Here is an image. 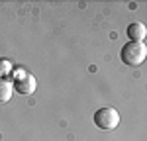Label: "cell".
<instances>
[{
    "label": "cell",
    "instance_id": "277c9868",
    "mask_svg": "<svg viewBox=\"0 0 147 141\" xmlns=\"http://www.w3.org/2000/svg\"><path fill=\"white\" fill-rule=\"evenodd\" d=\"M145 34H147V30H145V26H143L141 22H134V23L127 26L129 41H143V39H145Z\"/></svg>",
    "mask_w": 147,
    "mask_h": 141
},
{
    "label": "cell",
    "instance_id": "3957f363",
    "mask_svg": "<svg viewBox=\"0 0 147 141\" xmlns=\"http://www.w3.org/2000/svg\"><path fill=\"white\" fill-rule=\"evenodd\" d=\"M14 88H16L20 94H34L35 88H37V81H35L34 75L26 73L22 79H18V81L14 82Z\"/></svg>",
    "mask_w": 147,
    "mask_h": 141
},
{
    "label": "cell",
    "instance_id": "5b68a950",
    "mask_svg": "<svg viewBox=\"0 0 147 141\" xmlns=\"http://www.w3.org/2000/svg\"><path fill=\"white\" fill-rule=\"evenodd\" d=\"M12 94H14V84L6 79H0V104L10 102Z\"/></svg>",
    "mask_w": 147,
    "mask_h": 141
},
{
    "label": "cell",
    "instance_id": "6da1fadb",
    "mask_svg": "<svg viewBox=\"0 0 147 141\" xmlns=\"http://www.w3.org/2000/svg\"><path fill=\"white\" fill-rule=\"evenodd\" d=\"M120 57L127 67H139L147 57V47L143 41H127L120 51Z\"/></svg>",
    "mask_w": 147,
    "mask_h": 141
},
{
    "label": "cell",
    "instance_id": "7a4b0ae2",
    "mask_svg": "<svg viewBox=\"0 0 147 141\" xmlns=\"http://www.w3.org/2000/svg\"><path fill=\"white\" fill-rule=\"evenodd\" d=\"M94 124H96V128L106 129V131L116 129L118 124H120V114H118V110H114V108H100V110L94 114Z\"/></svg>",
    "mask_w": 147,
    "mask_h": 141
},
{
    "label": "cell",
    "instance_id": "8992f818",
    "mask_svg": "<svg viewBox=\"0 0 147 141\" xmlns=\"http://www.w3.org/2000/svg\"><path fill=\"white\" fill-rule=\"evenodd\" d=\"M12 63L8 61V59H0V77L2 79H6L8 75H12Z\"/></svg>",
    "mask_w": 147,
    "mask_h": 141
}]
</instances>
